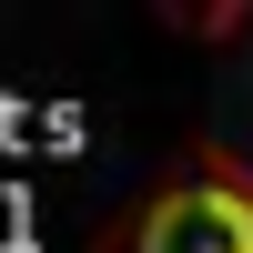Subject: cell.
Listing matches in <instances>:
<instances>
[{"label":"cell","mask_w":253,"mask_h":253,"mask_svg":"<svg viewBox=\"0 0 253 253\" xmlns=\"http://www.w3.org/2000/svg\"><path fill=\"white\" fill-rule=\"evenodd\" d=\"M122 253H253V172L203 152L182 182H162L122 223Z\"/></svg>","instance_id":"cell-1"}]
</instances>
